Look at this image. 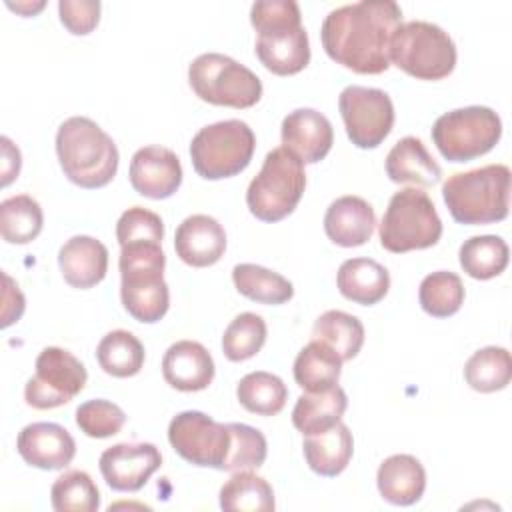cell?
Instances as JSON below:
<instances>
[{"label": "cell", "instance_id": "cell-32", "mask_svg": "<svg viewBox=\"0 0 512 512\" xmlns=\"http://www.w3.org/2000/svg\"><path fill=\"white\" fill-rule=\"evenodd\" d=\"M220 508L236 512H272L276 508L272 486L250 470L234 472L220 488Z\"/></svg>", "mask_w": 512, "mask_h": 512}, {"label": "cell", "instance_id": "cell-33", "mask_svg": "<svg viewBox=\"0 0 512 512\" xmlns=\"http://www.w3.org/2000/svg\"><path fill=\"white\" fill-rule=\"evenodd\" d=\"M96 360L106 374L128 378L140 372L144 364V346L128 330H112L98 342Z\"/></svg>", "mask_w": 512, "mask_h": 512}, {"label": "cell", "instance_id": "cell-46", "mask_svg": "<svg viewBox=\"0 0 512 512\" xmlns=\"http://www.w3.org/2000/svg\"><path fill=\"white\" fill-rule=\"evenodd\" d=\"M8 6H10V8H14L16 12H22V14L30 16V14H34V12L42 10V8H44V2H36V4H10V2H8Z\"/></svg>", "mask_w": 512, "mask_h": 512}, {"label": "cell", "instance_id": "cell-39", "mask_svg": "<svg viewBox=\"0 0 512 512\" xmlns=\"http://www.w3.org/2000/svg\"><path fill=\"white\" fill-rule=\"evenodd\" d=\"M266 342V322L254 312L238 314L222 336L224 356L232 362H244L260 352Z\"/></svg>", "mask_w": 512, "mask_h": 512}, {"label": "cell", "instance_id": "cell-6", "mask_svg": "<svg viewBox=\"0 0 512 512\" xmlns=\"http://www.w3.org/2000/svg\"><path fill=\"white\" fill-rule=\"evenodd\" d=\"M306 188L304 162L284 146L266 154L246 190L250 212L262 222H278L294 212Z\"/></svg>", "mask_w": 512, "mask_h": 512}, {"label": "cell", "instance_id": "cell-5", "mask_svg": "<svg viewBox=\"0 0 512 512\" xmlns=\"http://www.w3.org/2000/svg\"><path fill=\"white\" fill-rule=\"evenodd\" d=\"M442 198L452 218L460 224H492L508 216L510 168L488 164L456 172L442 184Z\"/></svg>", "mask_w": 512, "mask_h": 512}, {"label": "cell", "instance_id": "cell-31", "mask_svg": "<svg viewBox=\"0 0 512 512\" xmlns=\"http://www.w3.org/2000/svg\"><path fill=\"white\" fill-rule=\"evenodd\" d=\"M508 244L494 234L472 236L460 246L458 258L462 270L476 280H490L508 266Z\"/></svg>", "mask_w": 512, "mask_h": 512}, {"label": "cell", "instance_id": "cell-34", "mask_svg": "<svg viewBox=\"0 0 512 512\" xmlns=\"http://www.w3.org/2000/svg\"><path fill=\"white\" fill-rule=\"evenodd\" d=\"M464 378L476 392H496L512 378V358L506 348L486 346L476 350L464 364Z\"/></svg>", "mask_w": 512, "mask_h": 512}, {"label": "cell", "instance_id": "cell-4", "mask_svg": "<svg viewBox=\"0 0 512 512\" xmlns=\"http://www.w3.org/2000/svg\"><path fill=\"white\" fill-rule=\"evenodd\" d=\"M120 248V298L126 312L138 322H158L170 306L164 282L166 256L160 244L132 242Z\"/></svg>", "mask_w": 512, "mask_h": 512}, {"label": "cell", "instance_id": "cell-21", "mask_svg": "<svg viewBox=\"0 0 512 512\" xmlns=\"http://www.w3.org/2000/svg\"><path fill=\"white\" fill-rule=\"evenodd\" d=\"M376 228L374 208L360 196L336 198L324 214L326 236L344 248L362 246L370 240Z\"/></svg>", "mask_w": 512, "mask_h": 512}, {"label": "cell", "instance_id": "cell-23", "mask_svg": "<svg viewBox=\"0 0 512 512\" xmlns=\"http://www.w3.org/2000/svg\"><path fill=\"white\" fill-rule=\"evenodd\" d=\"M376 484L386 502L394 506H410L424 494L426 472L418 458L410 454H394L380 464Z\"/></svg>", "mask_w": 512, "mask_h": 512}, {"label": "cell", "instance_id": "cell-44", "mask_svg": "<svg viewBox=\"0 0 512 512\" xmlns=\"http://www.w3.org/2000/svg\"><path fill=\"white\" fill-rule=\"evenodd\" d=\"M4 278V306H2V328L14 324L20 320L24 312V296L14 284V280L8 274H2Z\"/></svg>", "mask_w": 512, "mask_h": 512}, {"label": "cell", "instance_id": "cell-27", "mask_svg": "<svg viewBox=\"0 0 512 512\" xmlns=\"http://www.w3.org/2000/svg\"><path fill=\"white\" fill-rule=\"evenodd\" d=\"M346 406V392L338 384L322 392H306L294 404L292 424L304 436L320 434L340 422Z\"/></svg>", "mask_w": 512, "mask_h": 512}, {"label": "cell", "instance_id": "cell-11", "mask_svg": "<svg viewBox=\"0 0 512 512\" xmlns=\"http://www.w3.org/2000/svg\"><path fill=\"white\" fill-rule=\"evenodd\" d=\"M430 134L446 160L468 162L498 144L502 122L488 106H466L438 116Z\"/></svg>", "mask_w": 512, "mask_h": 512}, {"label": "cell", "instance_id": "cell-13", "mask_svg": "<svg viewBox=\"0 0 512 512\" xmlns=\"http://www.w3.org/2000/svg\"><path fill=\"white\" fill-rule=\"evenodd\" d=\"M170 446L186 462L222 470L230 450L228 424H220L198 410L176 414L168 426Z\"/></svg>", "mask_w": 512, "mask_h": 512}, {"label": "cell", "instance_id": "cell-45", "mask_svg": "<svg viewBox=\"0 0 512 512\" xmlns=\"http://www.w3.org/2000/svg\"><path fill=\"white\" fill-rule=\"evenodd\" d=\"M2 142V186H8L20 172V150L12 144L8 136L0 138Z\"/></svg>", "mask_w": 512, "mask_h": 512}, {"label": "cell", "instance_id": "cell-1", "mask_svg": "<svg viewBox=\"0 0 512 512\" xmlns=\"http://www.w3.org/2000/svg\"><path fill=\"white\" fill-rule=\"evenodd\" d=\"M402 24L394 0H360L328 12L320 38L326 54L358 74H382L390 66V42Z\"/></svg>", "mask_w": 512, "mask_h": 512}, {"label": "cell", "instance_id": "cell-19", "mask_svg": "<svg viewBox=\"0 0 512 512\" xmlns=\"http://www.w3.org/2000/svg\"><path fill=\"white\" fill-rule=\"evenodd\" d=\"M174 248L182 262L194 268L216 264L226 250L222 224L208 214H192L180 222L174 234Z\"/></svg>", "mask_w": 512, "mask_h": 512}, {"label": "cell", "instance_id": "cell-15", "mask_svg": "<svg viewBox=\"0 0 512 512\" xmlns=\"http://www.w3.org/2000/svg\"><path fill=\"white\" fill-rule=\"evenodd\" d=\"M100 472L116 492H138L160 468L162 454L150 442L114 444L100 456Z\"/></svg>", "mask_w": 512, "mask_h": 512}, {"label": "cell", "instance_id": "cell-30", "mask_svg": "<svg viewBox=\"0 0 512 512\" xmlns=\"http://www.w3.org/2000/svg\"><path fill=\"white\" fill-rule=\"evenodd\" d=\"M232 280L242 296L260 304H284L294 296L290 280L258 264H236Z\"/></svg>", "mask_w": 512, "mask_h": 512}, {"label": "cell", "instance_id": "cell-7", "mask_svg": "<svg viewBox=\"0 0 512 512\" xmlns=\"http://www.w3.org/2000/svg\"><path fill=\"white\" fill-rule=\"evenodd\" d=\"M380 244L384 250L402 254L434 246L442 236V220L424 190H398L380 222Z\"/></svg>", "mask_w": 512, "mask_h": 512}, {"label": "cell", "instance_id": "cell-10", "mask_svg": "<svg viewBox=\"0 0 512 512\" xmlns=\"http://www.w3.org/2000/svg\"><path fill=\"white\" fill-rule=\"evenodd\" d=\"M188 82L200 100L216 106L250 108L262 96L260 78L244 64L218 52L196 56L188 66Z\"/></svg>", "mask_w": 512, "mask_h": 512}, {"label": "cell", "instance_id": "cell-12", "mask_svg": "<svg viewBox=\"0 0 512 512\" xmlns=\"http://www.w3.org/2000/svg\"><path fill=\"white\" fill-rule=\"evenodd\" d=\"M86 380V368L74 354L48 346L38 354L34 376L26 382V404L36 410L58 408L80 394Z\"/></svg>", "mask_w": 512, "mask_h": 512}, {"label": "cell", "instance_id": "cell-43", "mask_svg": "<svg viewBox=\"0 0 512 512\" xmlns=\"http://www.w3.org/2000/svg\"><path fill=\"white\" fill-rule=\"evenodd\" d=\"M58 12L68 32L76 36H84L92 32L100 20V2L98 0H60Z\"/></svg>", "mask_w": 512, "mask_h": 512}, {"label": "cell", "instance_id": "cell-24", "mask_svg": "<svg viewBox=\"0 0 512 512\" xmlns=\"http://www.w3.org/2000/svg\"><path fill=\"white\" fill-rule=\"evenodd\" d=\"M386 174L396 184L410 182L428 188L440 180L442 168L430 156L420 138L404 136L386 156Z\"/></svg>", "mask_w": 512, "mask_h": 512}, {"label": "cell", "instance_id": "cell-8", "mask_svg": "<svg viewBox=\"0 0 512 512\" xmlns=\"http://www.w3.org/2000/svg\"><path fill=\"white\" fill-rule=\"evenodd\" d=\"M390 62L418 80H442L456 66V46L438 24L410 20L392 36Z\"/></svg>", "mask_w": 512, "mask_h": 512}, {"label": "cell", "instance_id": "cell-42", "mask_svg": "<svg viewBox=\"0 0 512 512\" xmlns=\"http://www.w3.org/2000/svg\"><path fill=\"white\" fill-rule=\"evenodd\" d=\"M164 238L162 218L142 206H132L116 222V240L120 246L132 242H154L160 244Z\"/></svg>", "mask_w": 512, "mask_h": 512}, {"label": "cell", "instance_id": "cell-14", "mask_svg": "<svg viewBox=\"0 0 512 512\" xmlns=\"http://www.w3.org/2000/svg\"><path fill=\"white\" fill-rule=\"evenodd\" d=\"M338 108L346 134L358 148H376L392 130L394 106L380 88L346 86L340 92Z\"/></svg>", "mask_w": 512, "mask_h": 512}, {"label": "cell", "instance_id": "cell-9", "mask_svg": "<svg viewBox=\"0 0 512 512\" xmlns=\"http://www.w3.org/2000/svg\"><path fill=\"white\" fill-rule=\"evenodd\" d=\"M256 138L242 120H220L200 128L190 142V158L198 176L220 180L240 174L252 160Z\"/></svg>", "mask_w": 512, "mask_h": 512}, {"label": "cell", "instance_id": "cell-40", "mask_svg": "<svg viewBox=\"0 0 512 512\" xmlns=\"http://www.w3.org/2000/svg\"><path fill=\"white\" fill-rule=\"evenodd\" d=\"M228 430H230V450L222 470L240 472V470L260 468L268 454V444L264 434L258 428H252L248 424H238V422L228 424Z\"/></svg>", "mask_w": 512, "mask_h": 512}, {"label": "cell", "instance_id": "cell-18", "mask_svg": "<svg viewBox=\"0 0 512 512\" xmlns=\"http://www.w3.org/2000/svg\"><path fill=\"white\" fill-rule=\"evenodd\" d=\"M282 144L304 164L320 162L332 148L330 120L314 108H298L282 120Z\"/></svg>", "mask_w": 512, "mask_h": 512}, {"label": "cell", "instance_id": "cell-37", "mask_svg": "<svg viewBox=\"0 0 512 512\" xmlns=\"http://www.w3.org/2000/svg\"><path fill=\"white\" fill-rule=\"evenodd\" d=\"M420 306L434 318H448L456 314L464 302V284L458 274L438 270L420 282Z\"/></svg>", "mask_w": 512, "mask_h": 512}, {"label": "cell", "instance_id": "cell-25", "mask_svg": "<svg viewBox=\"0 0 512 512\" xmlns=\"http://www.w3.org/2000/svg\"><path fill=\"white\" fill-rule=\"evenodd\" d=\"M336 284L344 298L362 306H372L386 296L390 274L372 258H350L340 264Z\"/></svg>", "mask_w": 512, "mask_h": 512}, {"label": "cell", "instance_id": "cell-35", "mask_svg": "<svg viewBox=\"0 0 512 512\" xmlns=\"http://www.w3.org/2000/svg\"><path fill=\"white\" fill-rule=\"evenodd\" d=\"M236 396L248 412L260 416H274L284 408L288 388L276 374L258 370L240 378Z\"/></svg>", "mask_w": 512, "mask_h": 512}, {"label": "cell", "instance_id": "cell-29", "mask_svg": "<svg viewBox=\"0 0 512 512\" xmlns=\"http://www.w3.org/2000/svg\"><path fill=\"white\" fill-rule=\"evenodd\" d=\"M312 340H320L330 346L342 362L352 360L364 344L362 322L342 310H328L320 314L312 326Z\"/></svg>", "mask_w": 512, "mask_h": 512}, {"label": "cell", "instance_id": "cell-28", "mask_svg": "<svg viewBox=\"0 0 512 512\" xmlns=\"http://www.w3.org/2000/svg\"><path fill=\"white\" fill-rule=\"evenodd\" d=\"M342 358L324 342L310 340L294 360V380L306 392H322L338 384Z\"/></svg>", "mask_w": 512, "mask_h": 512}, {"label": "cell", "instance_id": "cell-3", "mask_svg": "<svg viewBox=\"0 0 512 512\" xmlns=\"http://www.w3.org/2000/svg\"><path fill=\"white\" fill-rule=\"evenodd\" d=\"M56 154L64 176L88 190L106 186L120 158L114 140L86 116H72L58 126Z\"/></svg>", "mask_w": 512, "mask_h": 512}, {"label": "cell", "instance_id": "cell-22", "mask_svg": "<svg viewBox=\"0 0 512 512\" xmlns=\"http://www.w3.org/2000/svg\"><path fill=\"white\" fill-rule=\"evenodd\" d=\"M58 266L70 286L86 290L104 280L108 270V250L92 236H72L58 252Z\"/></svg>", "mask_w": 512, "mask_h": 512}, {"label": "cell", "instance_id": "cell-38", "mask_svg": "<svg viewBox=\"0 0 512 512\" xmlns=\"http://www.w3.org/2000/svg\"><path fill=\"white\" fill-rule=\"evenodd\" d=\"M50 500L56 512H96L100 508V492L84 470H68L58 476L50 488Z\"/></svg>", "mask_w": 512, "mask_h": 512}, {"label": "cell", "instance_id": "cell-17", "mask_svg": "<svg viewBox=\"0 0 512 512\" xmlns=\"http://www.w3.org/2000/svg\"><path fill=\"white\" fill-rule=\"evenodd\" d=\"M16 448L26 464L40 470H62L76 454L72 434L54 422H32L24 426L18 434Z\"/></svg>", "mask_w": 512, "mask_h": 512}, {"label": "cell", "instance_id": "cell-26", "mask_svg": "<svg viewBox=\"0 0 512 512\" xmlns=\"http://www.w3.org/2000/svg\"><path fill=\"white\" fill-rule=\"evenodd\" d=\"M302 450L312 472L328 478L338 476L344 472L354 452L352 432L346 424L338 422L320 434L306 436Z\"/></svg>", "mask_w": 512, "mask_h": 512}, {"label": "cell", "instance_id": "cell-36", "mask_svg": "<svg viewBox=\"0 0 512 512\" xmlns=\"http://www.w3.org/2000/svg\"><path fill=\"white\" fill-rule=\"evenodd\" d=\"M44 224V214L40 204L28 196L18 194L2 200L0 204V232L10 244L32 242Z\"/></svg>", "mask_w": 512, "mask_h": 512}, {"label": "cell", "instance_id": "cell-20", "mask_svg": "<svg viewBox=\"0 0 512 512\" xmlns=\"http://www.w3.org/2000/svg\"><path fill=\"white\" fill-rule=\"evenodd\" d=\"M162 376L180 392H198L210 386L214 360L200 342L178 340L164 352Z\"/></svg>", "mask_w": 512, "mask_h": 512}, {"label": "cell", "instance_id": "cell-41", "mask_svg": "<svg viewBox=\"0 0 512 512\" xmlns=\"http://www.w3.org/2000/svg\"><path fill=\"white\" fill-rule=\"evenodd\" d=\"M124 410L104 398L88 400L76 408V426L90 438H108L122 430Z\"/></svg>", "mask_w": 512, "mask_h": 512}, {"label": "cell", "instance_id": "cell-16", "mask_svg": "<svg viewBox=\"0 0 512 512\" xmlns=\"http://www.w3.org/2000/svg\"><path fill=\"white\" fill-rule=\"evenodd\" d=\"M130 184L146 198L162 200L172 196L182 184L178 156L164 146H144L130 160Z\"/></svg>", "mask_w": 512, "mask_h": 512}, {"label": "cell", "instance_id": "cell-2", "mask_svg": "<svg viewBox=\"0 0 512 512\" xmlns=\"http://www.w3.org/2000/svg\"><path fill=\"white\" fill-rule=\"evenodd\" d=\"M250 22L258 32L256 56L270 72L290 76L308 66L310 44L298 2L258 0L250 8Z\"/></svg>", "mask_w": 512, "mask_h": 512}]
</instances>
